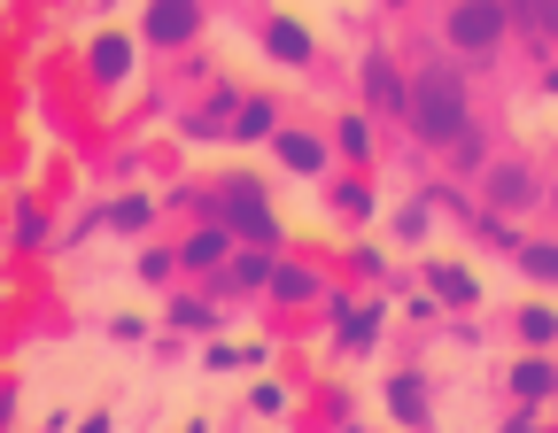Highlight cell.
I'll return each mask as SVG.
<instances>
[{"instance_id":"6da1fadb","label":"cell","mask_w":558,"mask_h":433,"mask_svg":"<svg viewBox=\"0 0 558 433\" xmlns=\"http://www.w3.org/2000/svg\"><path fill=\"white\" fill-rule=\"evenodd\" d=\"M411 116H418V139L450 148V139L465 132V86H458V70H427L418 94H411Z\"/></svg>"},{"instance_id":"7a4b0ae2","label":"cell","mask_w":558,"mask_h":433,"mask_svg":"<svg viewBox=\"0 0 558 433\" xmlns=\"http://www.w3.org/2000/svg\"><path fill=\"white\" fill-rule=\"evenodd\" d=\"M450 39L458 47H497L505 39V9H497V0H465V9L450 16Z\"/></svg>"},{"instance_id":"3957f363","label":"cell","mask_w":558,"mask_h":433,"mask_svg":"<svg viewBox=\"0 0 558 433\" xmlns=\"http://www.w3.org/2000/svg\"><path fill=\"white\" fill-rule=\"evenodd\" d=\"M226 194H233V201H226V216H233V225H241L248 240H271V209L256 201L264 186H226Z\"/></svg>"},{"instance_id":"277c9868","label":"cell","mask_w":558,"mask_h":433,"mask_svg":"<svg viewBox=\"0 0 558 433\" xmlns=\"http://www.w3.org/2000/svg\"><path fill=\"white\" fill-rule=\"evenodd\" d=\"M488 201H497V209H527V201H535V171L497 163V171H488Z\"/></svg>"},{"instance_id":"5b68a950","label":"cell","mask_w":558,"mask_h":433,"mask_svg":"<svg viewBox=\"0 0 558 433\" xmlns=\"http://www.w3.org/2000/svg\"><path fill=\"white\" fill-rule=\"evenodd\" d=\"M148 32L171 47V39H186L194 32V0H156V16H148Z\"/></svg>"},{"instance_id":"8992f818","label":"cell","mask_w":558,"mask_h":433,"mask_svg":"<svg viewBox=\"0 0 558 433\" xmlns=\"http://www.w3.org/2000/svg\"><path fill=\"white\" fill-rule=\"evenodd\" d=\"M264 47H271L279 62H311V32H295V24H271V32H264Z\"/></svg>"},{"instance_id":"52a82bcc","label":"cell","mask_w":558,"mask_h":433,"mask_svg":"<svg viewBox=\"0 0 558 433\" xmlns=\"http://www.w3.org/2000/svg\"><path fill=\"white\" fill-rule=\"evenodd\" d=\"M124 70H132V47H124V39H101V47H94V78H109V86H117Z\"/></svg>"},{"instance_id":"ba28073f","label":"cell","mask_w":558,"mask_h":433,"mask_svg":"<svg viewBox=\"0 0 558 433\" xmlns=\"http://www.w3.org/2000/svg\"><path fill=\"white\" fill-rule=\"evenodd\" d=\"M388 403H396V418L427 425V395H418V380H396V387H388Z\"/></svg>"},{"instance_id":"9c48e42d","label":"cell","mask_w":558,"mask_h":433,"mask_svg":"<svg viewBox=\"0 0 558 433\" xmlns=\"http://www.w3.org/2000/svg\"><path fill=\"white\" fill-rule=\"evenodd\" d=\"M279 156H288L295 171H318V163H326V148H318V139H303V132H288V139H279Z\"/></svg>"},{"instance_id":"30bf717a","label":"cell","mask_w":558,"mask_h":433,"mask_svg":"<svg viewBox=\"0 0 558 433\" xmlns=\"http://www.w3.org/2000/svg\"><path fill=\"white\" fill-rule=\"evenodd\" d=\"M512 387H520L527 403H543V395H550L558 380H550V364H520V372H512Z\"/></svg>"},{"instance_id":"8fae6325","label":"cell","mask_w":558,"mask_h":433,"mask_svg":"<svg viewBox=\"0 0 558 433\" xmlns=\"http://www.w3.org/2000/svg\"><path fill=\"white\" fill-rule=\"evenodd\" d=\"M373 333H380V310H349V325H341V341H349V348L373 341Z\"/></svg>"},{"instance_id":"7c38bea8","label":"cell","mask_w":558,"mask_h":433,"mask_svg":"<svg viewBox=\"0 0 558 433\" xmlns=\"http://www.w3.org/2000/svg\"><path fill=\"white\" fill-rule=\"evenodd\" d=\"M264 132H271V101H248L241 109V139H264Z\"/></svg>"},{"instance_id":"4fadbf2b","label":"cell","mask_w":558,"mask_h":433,"mask_svg":"<svg viewBox=\"0 0 558 433\" xmlns=\"http://www.w3.org/2000/svg\"><path fill=\"white\" fill-rule=\"evenodd\" d=\"M520 333H527V341H558V318H550V310H520Z\"/></svg>"},{"instance_id":"5bb4252c","label":"cell","mask_w":558,"mask_h":433,"mask_svg":"<svg viewBox=\"0 0 558 433\" xmlns=\"http://www.w3.org/2000/svg\"><path fill=\"white\" fill-rule=\"evenodd\" d=\"M218 256H226L218 233H194V240H186V263H218Z\"/></svg>"},{"instance_id":"9a60e30c","label":"cell","mask_w":558,"mask_h":433,"mask_svg":"<svg viewBox=\"0 0 558 433\" xmlns=\"http://www.w3.org/2000/svg\"><path fill=\"white\" fill-rule=\"evenodd\" d=\"M520 263H527L535 279H558V248H520Z\"/></svg>"},{"instance_id":"2e32d148","label":"cell","mask_w":558,"mask_h":433,"mask_svg":"<svg viewBox=\"0 0 558 433\" xmlns=\"http://www.w3.org/2000/svg\"><path fill=\"white\" fill-rule=\"evenodd\" d=\"M435 286H442L450 302H465V295H473V279H465V271H435Z\"/></svg>"},{"instance_id":"e0dca14e","label":"cell","mask_w":558,"mask_h":433,"mask_svg":"<svg viewBox=\"0 0 558 433\" xmlns=\"http://www.w3.org/2000/svg\"><path fill=\"white\" fill-rule=\"evenodd\" d=\"M535 24H543V32H558V0H535Z\"/></svg>"},{"instance_id":"ac0fdd59","label":"cell","mask_w":558,"mask_h":433,"mask_svg":"<svg viewBox=\"0 0 558 433\" xmlns=\"http://www.w3.org/2000/svg\"><path fill=\"white\" fill-rule=\"evenodd\" d=\"M186 433H202V425H186Z\"/></svg>"},{"instance_id":"d6986e66","label":"cell","mask_w":558,"mask_h":433,"mask_svg":"<svg viewBox=\"0 0 558 433\" xmlns=\"http://www.w3.org/2000/svg\"><path fill=\"white\" fill-rule=\"evenodd\" d=\"M396 9H403V0H396Z\"/></svg>"}]
</instances>
